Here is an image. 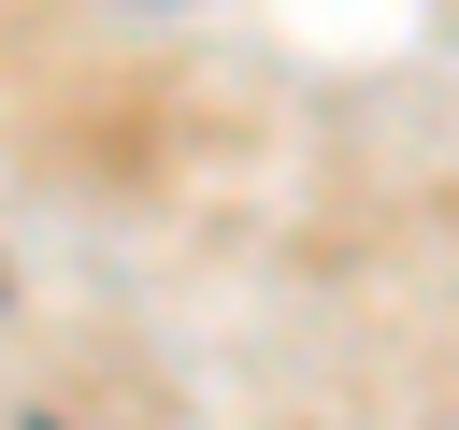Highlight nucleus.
<instances>
[]
</instances>
